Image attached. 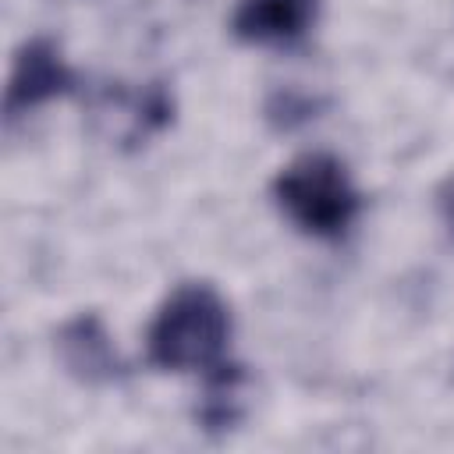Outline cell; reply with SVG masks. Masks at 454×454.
Instances as JSON below:
<instances>
[{"instance_id": "6da1fadb", "label": "cell", "mask_w": 454, "mask_h": 454, "mask_svg": "<svg viewBox=\"0 0 454 454\" xmlns=\"http://www.w3.org/2000/svg\"><path fill=\"white\" fill-rule=\"evenodd\" d=\"M227 309L209 287H181L149 330V355L163 369H206L227 344Z\"/></svg>"}, {"instance_id": "7a4b0ae2", "label": "cell", "mask_w": 454, "mask_h": 454, "mask_svg": "<svg viewBox=\"0 0 454 454\" xmlns=\"http://www.w3.org/2000/svg\"><path fill=\"white\" fill-rule=\"evenodd\" d=\"M277 199L301 231L323 234V238L340 234L358 209V195L344 167L323 153L294 160L277 177Z\"/></svg>"}, {"instance_id": "3957f363", "label": "cell", "mask_w": 454, "mask_h": 454, "mask_svg": "<svg viewBox=\"0 0 454 454\" xmlns=\"http://www.w3.org/2000/svg\"><path fill=\"white\" fill-rule=\"evenodd\" d=\"M316 14V0H241L234 32L248 43H287L298 39Z\"/></svg>"}, {"instance_id": "277c9868", "label": "cell", "mask_w": 454, "mask_h": 454, "mask_svg": "<svg viewBox=\"0 0 454 454\" xmlns=\"http://www.w3.org/2000/svg\"><path fill=\"white\" fill-rule=\"evenodd\" d=\"M64 82H67V71H64V64L53 57V50H46V46H28V50L18 57L7 103H11V110L28 106V103H39V99L60 92Z\"/></svg>"}]
</instances>
